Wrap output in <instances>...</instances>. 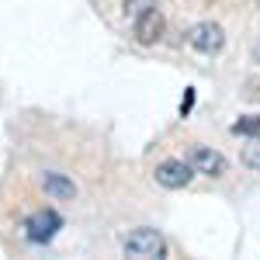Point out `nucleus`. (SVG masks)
<instances>
[{
    "label": "nucleus",
    "mask_w": 260,
    "mask_h": 260,
    "mask_svg": "<svg viewBox=\"0 0 260 260\" xmlns=\"http://www.w3.org/2000/svg\"><path fill=\"white\" fill-rule=\"evenodd\" d=\"M187 42H191V49H198L205 56H215L225 45V31H222L219 24H212V21H201V24H194L187 31Z\"/></svg>",
    "instance_id": "3"
},
{
    "label": "nucleus",
    "mask_w": 260,
    "mask_h": 260,
    "mask_svg": "<svg viewBox=\"0 0 260 260\" xmlns=\"http://www.w3.org/2000/svg\"><path fill=\"white\" fill-rule=\"evenodd\" d=\"M253 59L260 62V42H257V45H253Z\"/></svg>",
    "instance_id": "11"
},
{
    "label": "nucleus",
    "mask_w": 260,
    "mask_h": 260,
    "mask_svg": "<svg viewBox=\"0 0 260 260\" xmlns=\"http://www.w3.org/2000/svg\"><path fill=\"white\" fill-rule=\"evenodd\" d=\"M42 187H45V194H52V198H77V184L70 177H62V174H42Z\"/></svg>",
    "instance_id": "7"
},
{
    "label": "nucleus",
    "mask_w": 260,
    "mask_h": 260,
    "mask_svg": "<svg viewBox=\"0 0 260 260\" xmlns=\"http://www.w3.org/2000/svg\"><path fill=\"white\" fill-rule=\"evenodd\" d=\"M128 4H132V0H128Z\"/></svg>",
    "instance_id": "12"
},
{
    "label": "nucleus",
    "mask_w": 260,
    "mask_h": 260,
    "mask_svg": "<svg viewBox=\"0 0 260 260\" xmlns=\"http://www.w3.org/2000/svg\"><path fill=\"white\" fill-rule=\"evenodd\" d=\"M187 163H191V170H194V174H205V177H222V174L229 170L225 156L215 153V149H208V146H191Z\"/></svg>",
    "instance_id": "5"
},
{
    "label": "nucleus",
    "mask_w": 260,
    "mask_h": 260,
    "mask_svg": "<svg viewBox=\"0 0 260 260\" xmlns=\"http://www.w3.org/2000/svg\"><path fill=\"white\" fill-rule=\"evenodd\" d=\"M121 250L128 253V257L136 260H153V257H163V250H167V243L156 229H149V225H142L136 233H128L125 240H121Z\"/></svg>",
    "instance_id": "1"
},
{
    "label": "nucleus",
    "mask_w": 260,
    "mask_h": 260,
    "mask_svg": "<svg viewBox=\"0 0 260 260\" xmlns=\"http://www.w3.org/2000/svg\"><path fill=\"white\" fill-rule=\"evenodd\" d=\"M59 229H62V215L52 212V208H39L24 219V236L31 243H49Z\"/></svg>",
    "instance_id": "2"
},
{
    "label": "nucleus",
    "mask_w": 260,
    "mask_h": 260,
    "mask_svg": "<svg viewBox=\"0 0 260 260\" xmlns=\"http://www.w3.org/2000/svg\"><path fill=\"white\" fill-rule=\"evenodd\" d=\"M233 136H246V139H260V115H246V118L233 121Z\"/></svg>",
    "instance_id": "8"
},
{
    "label": "nucleus",
    "mask_w": 260,
    "mask_h": 260,
    "mask_svg": "<svg viewBox=\"0 0 260 260\" xmlns=\"http://www.w3.org/2000/svg\"><path fill=\"white\" fill-rule=\"evenodd\" d=\"M156 184L160 187H170V191H180V187H187L191 177H194V170H191V163L187 160H163L156 167Z\"/></svg>",
    "instance_id": "6"
},
{
    "label": "nucleus",
    "mask_w": 260,
    "mask_h": 260,
    "mask_svg": "<svg viewBox=\"0 0 260 260\" xmlns=\"http://www.w3.org/2000/svg\"><path fill=\"white\" fill-rule=\"evenodd\" d=\"M163 14L153 7V4H146L139 14H136V24H132V35H136V42L139 45H153V42L163 35Z\"/></svg>",
    "instance_id": "4"
},
{
    "label": "nucleus",
    "mask_w": 260,
    "mask_h": 260,
    "mask_svg": "<svg viewBox=\"0 0 260 260\" xmlns=\"http://www.w3.org/2000/svg\"><path fill=\"white\" fill-rule=\"evenodd\" d=\"M191 104H194V94H187V98H184V104H180V115H187V111H191Z\"/></svg>",
    "instance_id": "10"
},
{
    "label": "nucleus",
    "mask_w": 260,
    "mask_h": 260,
    "mask_svg": "<svg viewBox=\"0 0 260 260\" xmlns=\"http://www.w3.org/2000/svg\"><path fill=\"white\" fill-rule=\"evenodd\" d=\"M243 163H246L250 170H260V142H253V146L243 149Z\"/></svg>",
    "instance_id": "9"
}]
</instances>
